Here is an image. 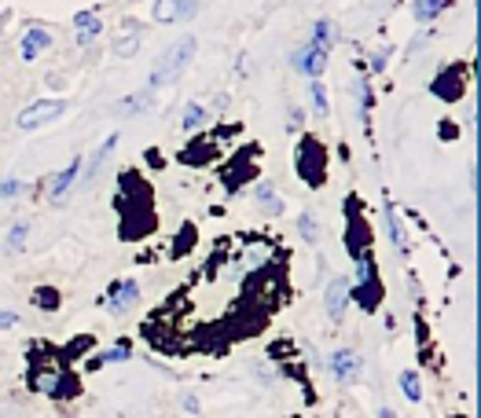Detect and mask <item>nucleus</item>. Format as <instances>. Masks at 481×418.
I'll list each match as a JSON object with an SVG mask.
<instances>
[{"mask_svg": "<svg viewBox=\"0 0 481 418\" xmlns=\"http://www.w3.org/2000/svg\"><path fill=\"white\" fill-rule=\"evenodd\" d=\"M309 44H316V48H323V51H331V44H334V22H331V19H316V22H313V37H309Z\"/></svg>", "mask_w": 481, "mask_h": 418, "instance_id": "17", "label": "nucleus"}, {"mask_svg": "<svg viewBox=\"0 0 481 418\" xmlns=\"http://www.w3.org/2000/svg\"><path fill=\"white\" fill-rule=\"evenodd\" d=\"M297 235H302L309 246H316L323 239V224H320V217L313 209H302V213H297Z\"/></svg>", "mask_w": 481, "mask_h": 418, "instance_id": "14", "label": "nucleus"}, {"mask_svg": "<svg viewBox=\"0 0 481 418\" xmlns=\"http://www.w3.org/2000/svg\"><path fill=\"white\" fill-rule=\"evenodd\" d=\"M11 326H19V312L0 308V331H11Z\"/></svg>", "mask_w": 481, "mask_h": 418, "instance_id": "27", "label": "nucleus"}, {"mask_svg": "<svg viewBox=\"0 0 481 418\" xmlns=\"http://www.w3.org/2000/svg\"><path fill=\"white\" fill-rule=\"evenodd\" d=\"M129 356H133V345H129V342H118V345H111L107 352H99L96 363H122V360H129Z\"/></svg>", "mask_w": 481, "mask_h": 418, "instance_id": "23", "label": "nucleus"}, {"mask_svg": "<svg viewBox=\"0 0 481 418\" xmlns=\"http://www.w3.org/2000/svg\"><path fill=\"white\" fill-rule=\"evenodd\" d=\"M210 122V110L202 107V103H188V110H184V122H180V128L184 133H199V128Z\"/></svg>", "mask_w": 481, "mask_h": 418, "instance_id": "18", "label": "nucleus"}, {"mask_svg": "<svg viewBox=\"0 0 481 418\" xmlns=\"http://www.w3.org/2000/svg\"><path fill=\"white\" fill-rule=\"evenodd\" d=\"M386 62H389V48L375 51V56H371V74H382V70H386Z\"/></svg>", "mask_w": 481, "mask_h": 418, "instance_id": "26", "label": "nucleus"}, {"mask_svg": "<svg viewBox=\"0 0 481 418\" xmlns=\"http://www.w3.org/2000/svg\"><path fill=\"white\" fill-rule=\"evenodd\" d=\"M291 62H294V70H297V74H305V77H313V81H320L323 70H327V51L305 41L302 48H294Z\"/></svg>", "mask_w": 481, "mask_h": 418, "instance_id": "7", "label": "nucleus"}, {"mask_svg": "<svg viewBox=\"0 0 481 418\" xmlns=\"http://www.w3.org/2000/svg\"><path fill=\"white\" fill-rule=\"evenodd\" d=\"M136 305H140V283L136 279H122V283L111 286V294H107L111 316H129Z\"/></svg>", "mask_w": 481, "mask_h": 418, "instance_id": "8", "label": "nucleus"}, {"mask_svg": "<svg viewBox=\"0 0 481 418\" xmlns=\"http://www.w3.org/2000/svg\"><path fill=\"white\" fill-rule=\"evenodd\" d=\"M195 51H199V41H195L191 33H184L180 41L169 44L162 56H158V62H154L151 77H147V88H151V92H154V88H165V85H177V81H180V74L191 67Z\"/></svg>", "mask_w": 481, "mask_h": 418, "instance_id": "1", "label": "nucleus"}, {"mask_svg": "<svg viewBox=\"0 0 481 418\" xmlns=\"http://www.w3.org/2000/svg\"><path fill=\"white\" fill-rule=\"evenodd\" d=\"M349 294H357L364 308H375V305H379L382 283H379V271H375V260H371V257H360V268H357V279L349 283Z\"/></svg>", "mask_w": 481, "mask_h": 418, "instance_id": "4", "label": "nucleus"}, {"mask_svg": "<svg viewBox=\"0 0 481 418\" xmlns=\"http://www.w3.org/2000/svg\"><path fill=\"white\" fill-rule=\"evenodd\" d=\"M180 403H184V411H191V415H199V400H195L191 393H188L184 400H180Z\"/></svg>", "mask_w": 481, "mask_h": 418, "instance_id": "32", "label": "nucleus"}, {"mask_svg": "<svg viewBox=\"0 0 481 418\" xmlns=\"http://www.w3.org/2000/svg\"><path fill=\"white\" fill-rule=\"evenodd\" d=\"M33 305L44 308V312H56L59 308V290H51V286H41V290L33 294Z\"/></svg>", "mask_w": 481, "mask_h": 418, "instance_id": "24", "label": "nucleus"}, {"mask_svg": "<svg viewBox=\"0 0 481 418\" xmlns=\"http://www.w3.org/2000/svg\"><path fill=\"white\" fill-rule=\"evenodd\" d=\"M360 367H364V360L357 356L353 349H338L334 356L327 360V371H331L342 385H353L357 378H360Z\"/></svg>", "mask_w": 481, "mask_h": 418, "instance_id": "9", "label": "nucleus"}, {"mask_svg": "<svg viewBox=\"0 0 481 418\" xmlns=\"http://www.w3.org/2000/svg\"><path fill=\"white\" fill-rule=\"evenodd\" d=\"M81 162L85 158H70V165L63 169V173H56L48 180V191H51V199H63V194H67L74 184H77V173H81Z\"/></svg>", "mask_w": 481, "mask_h": 418, "instance_id": "11", "label": "nucleus"}, {"mask_svg": "<svg viewBox=\"0 0 481 418\" xmlns=\"http://www.w3.org/2000/svg\"><path fill=\"white\" fill-rule=\"evenodd\" d=\"M261 206H265V213H268V217H279V213H283V202L276 199V194H268V199H261Z\"/></svg>", "mask_w": 481, "mask_h": 418, "instance_id": "30", "label": "nucleus"}, {"mask_svg": "<svg viewBox=\"0 0 481 418\" xmlns=\"http://www.w3.org/2000/svg\"><path fill=\"white\" fill-rule=\"evenodd\" d=\"M305 125V110L302 107H291V114H287V128L294 133V128H302Z\"/></svg>", "mask_w": 481, "mask_h": 418, "instance_id": "28", "label": "nucleus"}, {"mask_svg": "<svg viewBox=\"0 0 481 418\" xmlns=\"http://www.w3.org/2000/svg\"><path fill=\"white\" fill-rule=\"evenodd\" d=\"M19 191H22L19 180H4V184H0V194H4V199H15Z\"/></svg>", "mask_w": 481, "mask_h": 418, "instance_id": "31", "label": "nucleus"}, {"mask_svg": "<svg viewBox=\"0 0 481 418\" xmlns=\"http://www.w3.org/2000/svg\"><path fill=\"white\" fill-rule=\"evenodd\" d=\"M63 114H67V99H33L26 110H19L15 125L22 128V133H37V128L59 122Z\"/></svg>", "mask_w": 481, "mask_h": 418, "instance_id": "3", "label": "nucleus"}, {"mask_svg": "<svg viewBox=\"0 0 481 418\" xmlns=\"http://www.w3.org/2000/svg\"><path fill=\"white\" fill-rule=\"evenodd\" d=\"M195 15H199V0H154V8H151V19L165 22V26L188 22Z\"/></svg>", "mask_w": 481, "mask_h": 418, "instance_id": "6", "label": "nucleus"}, {"mask_svg": "<svg viewBox=\"0 0 481 418\" xmlns=\"http://www.w3.org/2000/svg\"><path fill=\"white\" fill-rule=\"evenodd\" d=\"M114 147H118V133H111V136H107V140H103L99 147H96V154H92V158H88V162H81V173H77V184H81V187H88V184H92V180L99 176L103 162L111 158V151H114Z\"/></svg>", "mask_w": 481, "mask_h": 418, "instance_id": "10", "label": "nucleus"}, {"mask_svg": "<svg viewBox=\"0 0 481 418\" xmlns=\"http://www.w3.org/2000/svg\"><path fill=\"white\" fill-rule=\"evenodd\" d=\"M74 26H77V44H92L96 37L103 33L99 15H92V11H77V15H74Z\"/></svg>", "mask_w": 481, "mask_h": 418, "instance_id": "13", "label": "nucleus"}, {"mask_svg": "<svg viewBox=\"0 0 481 418\" xmlns=\"http://www.w3.org/2000/svg\"><path fill=\"white\" fill-rule=\"evenodd\" d=\"M379 418H397V415H393V411H389V408H386V411H379Z\"/></svg>", "mask_w": 481, "mask_h": 418, "instance_id": "33", "label": "nucleus"}, {"mask_svg": "<svg viewBox=\"0 0 481 418\" xmlns=\"http://www.w3.org/2000/svg\"><path fill=\"white\" fill-rule=\"evenodd\" d=\"M48 44H51V33H48V30H41V26L26 30V37H22V59H26V62H33Z\"/></svg>", "mask_w": 481, "mask_h": 418, "instance_id": "12", "label": "nucleus"}, {"mask_svg": "<svg viewBox=\"0 0 481 418\" xmlns=\"http://www.w3.org/2000/svg\"><path fill=\"white\" fill-rule=\"evenodd\" d=\"M459 92H463V70H448L434 81V96L441 99H459Z\"/></svg>", "mask_w": 481, "mask_h": 418, "instance_id": "15", "label": "nucleus"}, {"mask_svg": "<svg viewBox=\"0 0 481 418\" xmlns=\"http://www.w3.org/2000/svg\"><path fill=\"white\" fill-rule=\"evenodd\" d=\"M26 235H30V224H15V228H11L8 231V242H4V253H22Z\"/></svg>", "mask_w": 481, "mask_h": 418, "instance_id": "22", "label": "nucleus"}, {"mask_svg": "<svg viewBox=\"0 0 481 418\" xmlns=\"http://www.w3.org/2000/svg\"><path fill=\"white\" fill-rule=\"evenodd\" d=\"M400 393H405L411 403L423 400V385H419V374L415 371H400Z\"/></svg>", "mask_w": 481, "mask_h": 418, "instance_id": "20", "label": "nucleus"}, {"mask_svg": "<svg viewBox=\"0 0 481 418\" xmlns=\"http://www.w3.org/2000/svg\"><path fill=\"white\" fill-rule=\"evenodd\" d=\"M313 107L320 117L331 114V103H327V88H323V81H313Z\"/></svg>", "mask_w": 481, "mask_h": 418, "instance_id": "25", "label": "nucleus"}, {"mask_svg": "<svg viewBox=\"0 0 481 418\" xmlns=\"http://www.w3.org/2000/svg\"><path fill=\"white\" fill-rule=\"evenodd\" d=\"M382 220H386V231H389V242L397 246V253H408V235H405V228H400V220H397V213H393V206H382Z\"/></svg>", "mask_w": 481, "mask_h": 418, "instance_id": "16", "label": "nucleus"}, {"mask_svg": "<svg viewBox=\"0 0 481 418\" xmlns=\"http://www.w3.org/2000/svg\"><path fill=\"white\" fill-rule=\"evenodd\" d=\"M445 4H448V0H415V4H411V15L419 19V22H434L441 11H445Z\"/></svg>", "mask_w": 481, "mask_h": 418, "instance_id": "19", "label": "nucleus"}, {"mask_svg": "<svg viewBox=\"0 0 481 418\" xmlns=\"http://www.w3.org/2000/svg\"><path fill=\"white\" fill-rule=\"evenodd\" d=\"M349 301H353V294H349V279L345 276H334L327 283V290H323V312H327V319L331 323H342Z\"/></svg>", "mask_w": 481, "mask_h": 418, "instance_id": "5", "label": "nucleus"}, {"mask_svg": "<svg viewBox=\"0 0 481 418\" xmlns=\"http://www.w3.org/2000/svg\"><path fill=\"white\" fill-rule=\"evenodd\" d=\"M140 51V33H122L118 41H114V56L118 59H133Z\"/></svg>", "mask_w": 481, "mask_h": 418, "instance_id": "21", "label": "nucleus"}, {"mask_svg": "<svg viewBox=\"0 0 481 418\" xmlns=\"http://www.w3.org/2000/svg\"><path fill=\"white\" fill-rule=\"evenodd\" d=\"M144 103H151V92H140L133 99H122V110H136V107H144Z\"/></svg>", "mask_w": 481, "mask_h": 418, "instance_id": "29", "label": "nucleus"}, {"mask_svg": "<svg viewBox=\"0 0 481 418\" xmlns=\"http://www.w3.org/2000/svg\"><path fill=\"white\" fill-rule=\"evenodd\" d=\"M294 173L305 180V187H323L327 180V151L316 136H305L302 147L294 154Z\"/></svg>", "mask_w": 481, "mask_h": 418, "instance_id": "2", "label": "nucleus"}]
</instances>
